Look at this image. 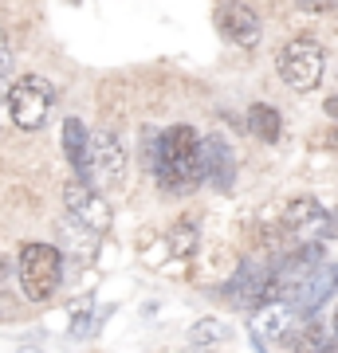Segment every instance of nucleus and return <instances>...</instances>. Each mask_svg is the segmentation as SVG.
I'll list each match as a JSON object with an SVG mask.
<instances>
[{"mask_svg": "<svg viewBox=\"0 0 338 353\" xmlns=\"http://www.w3.org/2000/svg\"><path fill=\"white\" fill-rule=\"evenodd\" d=\"M244 126H248V134L256 141H267V145H272V141H279V134H283V118H279V110L272 102H252Z\"/></svg>", "mask_w": 338, "mask_h": 353, "instance_id": "ddd939ff", "label": "nucleus"}, {"mask_svg": "<svg viewBox=\"0 0 338 353\" xmlns=\"http://www.w3.org/2000/svg\"><path fill=\"white\" fill-rule=\"evenodd\" d=\"M323 224H326V208L314 196H295L283 208V228L295 232V236H323Z\"/></svg>", "mask_w": 338, "mask_h": 353, "instance_id": "9d476101", "label": "nucleus"}, {"mask_svg": "<svg viewBox=\"0 0 338 353\" xmlns=\"http://www.w3.org/2000/svg\"><path fill=\"white\" fill-rule=\"evenodd\" d=\"M323 141L330 145V150H338V126H335V130H326V134H323Z\"/></svg>", "mask_w": 338, "mask_h": 353, "instance_id": "aec40b11", "label": "nucleus"}, {"mask_svg": "<svg viewBox=\"0 0 338 353\" xmlns=\"http://www.w3.org/2000/svg\"><path fill=\"white\" fill-rule=\"evenodd\" d=\"M63 204H67V208L75 212L79 224H87L95 236L111 232V220H114V216H111V204L102 201V196L91 189L83 176H75V181H67V185H63Z\"/></svg>", "mask_w": 338, "mask_h": 353, "instance_id": "39448f33", "label": "nucleus"}, {"mask_svg": "<svg viewBox=\"0 0 338 353\" xmlns=\"http://www.w3.org/2000/svg\"><path fill=\"white\" fill-rule=\"evenodd\" d=\"M303 12H311V16H319V12H335L338 8V0H295Z\"/></svg>", "mask_w": 338, "mask_h": 353, "instance_id": "a211bd4d", "label": "nucleus"}, {"mask_svg": "<svg viewBox=\"0 0 338 353\" xmlns=\"http://www.w3.org/2000/svg\"><path fill=\"white\" fill-rule=\"evenodd\" d=\"M153 173L162 181V189L185 192L205 181V138H197L193 126H169L158 138V157Z\"/></svg>", "mask_w": 338, "mask_h": 353, "instance_id": "f257e3e1", "label": "nucleus"}, {"mask_svg": "<svg viewBox=\"0 0 338 353\" xmlns=\"http://www.w3.org/2000/svg\"><path fill=\"white\" fill-rule=\"evenodd\" d=\"M326 114H330V118L338 122V99H326Z\"/></svg>", "mask_w": 338, "mask_h": 353, "instance_id": "412c9836", "label": "nucleus"}, {"mask_svg": "<svg viewBox=\"0 0 338 353\" xmlns=\"http://www.w3.org/2000/svg\"><path fill=\"white\" fill-rule=\"evenodd\" d=\"M4 271H8V263H4V259H0V279H4Z\"/></svg>", "mask_w": 338, "mask_h": 353, "instance_id": "b1692460", "label": "nucleus"}, {"mask_svg": "<svg viewBox=\"0 0 338 353\" xmlns=\"http://www.w3.org/2000/svg\"><path fill=\"white\" fill-rule=\"evenodd\" d=\"M335 341V330H326L323 322H307L295 334H288V350L291 353H323Z\"/></svg>", "mask_w": 338, "mask_h": 353, "instance_id": "4468645a", "label": "nucleus"}, {"mask_svg": "<svg viewBox=\"0 0 338 353\" xmlns=\"http://www.w3.org/2000/svg\"><path fill=\"white\" fill-rule=\"evenodd\" d=\"M335 290H338V263H323L299 287V294L291 299V306H295V314H299V318H311L314 310H319V306L335 294Z\"/></svg>", "mask_w": 338, "mask_h": 353, "instance_id": "6e6552de", "label": "nucleus"}, {"mask_svg": "<svg viewBox=\"0 0 338 353\" xmlns=\"http://www.w3.org/2000/svg\"><path fill=\"white\" fill-rule=\"evenodd\" d=\"M291 318H295V306L288 299H276V303H263L252 318V330H256V338H288V326Z\"/></svg>", "mask_w": 338, "mask_h": 353, "instance_id": "f8f14e48", "label": "nucleus"}, {"mask_svg": "<svg viewBox=\"0 0 338 353\" xmlns=\"http://www.w3.org/2000/svg\"><path fill=\"white\" fill-rule=\"evenodd\" d=\"M16 271H20V287H24L28 299L32 303H48L51 294L59 290L63 255L51 243H24L20 259H16Z\"/></svg>", "mask_w": 338, "mask_h": 353, "instance_id": "f03ea898", "label": "nucleus"}, {"mask_svg": "<svg viewBox=\"0 0 338 353\" xmlns=\"http://www.w3.org/2000/svg\"><path fill=\"white\" fill-rule=\"evenodd\" d=\"M193 353H209V350H193Z\"/></svg>", "mask_w": 338, "mask_h": 353, "instance_id": "393cba45", "label": "nucleus"}, {"mask_svg": "<svg viewBox=\"0 0 338 353\" xmlns=\"http://www.w3.org/2000/svg\"><path fill=\"white\" fill-rule=\"evenodd\" d=\"M228 338V330L216 322V318H200V322H193V330H189V341L197 345V350H209V345H220V341Z\"/></svg>", "mask_w": 338, "mask_h": 353, "instance_id": "dca6fc26", "label": "nucleus"}, {"mask_svg": "<svg viewBox=\"0 0 338 353\" xmlns=\"http://www.w3.org/2000/svg\"><path fill=\"white\" fill-rule=\"evenodd\" d=\"M323 240H338V208L326 212V224H323Z\"/></svg>", "mask_w": 338, "mask_h": 353, "instance_id": "6ab92c4d", "label": "nucleus"}, {"mask_svg": "<svg viewBox=\"0 0 338 353\" xmlns=\"http://www.w3.org/2000/svg\"><path fill=\"white\" fill-rule=\"evenodd\" d=\"M63 153H67L71 169L87 181V176H91V134H87V126L79 122L75 114H71V118H63Z\"/></svg>", "mask_w": 338, "mask_h": 353, "instance_id": "9b49d317", "label": "nucleus"}, {"mask_svg": "<svg viewBox=\"0 0 338 353\" xmlns=\"http://www.w3.org/2000/svg\"><path fill=\"white\" fill-rule=\"evenodd\" d=\"M330 330H335V341H338V306H335V322H330Z\"/></svg>", "mask_w": 338, "mask_h": 353, "instance_id": "4be33fe9", "label": "nucleus"}, {"mask_svg": "<svg viewBox=\"0 0 338 353\" xmlns=\"http://www.w3.org/2000/svg\"><path fill=\"white\" fill-rule=\"evenodd\" d=\"M12 75V48H8V36H4V28H0V79Z\"/></svg>", "mask_w": 338, "mask_h": 353, "instance_id": "f3484780", "label": "nucleus"}, {"mask_svg": "<svg viewBox=\"0 0 338 353\" xmlns=\"http://www.w3.org/2000/svg\"><path fill=\"white\" fill-rule=\"evenodd\" d=\"M216 24H220L225 39H232L236 48H256V43H260V36H263L260 16L252 12L244 0H228L225 8H220V16H216Z\"/></svg>", "mask_w": 338, "mask_h": 353, "instance_id": "0eeeda50", "label": "nucleus"}, {"mask_svg": "<svg viewBox=\"0 0 338 353\" xmlns=\"http://www.w3.org/2000/svg\"><path fill=\"white\" fill-rule=\"evenodd\" d=\"M276 67H279V79H283L291 90H314L323 83V67H326L323 43L311 39V36L291 39V43H283Z\"/></svg>", "mask_w": 338, "mask_h": 353, "instance_id": "7ed1b4c3", "label": "nucleus"}, {"mask_svg": "<svg viewBox=\"0 0 338 353\" xmlns=\"http://www.w3.org/2000/svg\"><path fill=\"white\" fill-rule=\"evenodd\" d=\"M205 181L216 185V189L225 192L232 189V181H236V153L228 145L225 138H205Z\"/></svg>", "mask_w": 338, "mask_h": 353, "instance_id": "1a4fd4ad", "label": "nucleus"}, {"mask_svg": "<svg viewBox=\"0 0 338 353\" xmlns=\"http://www.w3.org/2000/svg\"><path fill=\"white\" fill-rule=\"evenodd\" d=\"M197 240H200V232H197V224H193V216H181V220L169 228L165 248H169V255H177V259H189V255L197 252Z\"/></svg>", "mask_w": 338, "mask_h": 353, "instance_id": "2eb2a0df", "label": "nucleus"}, {"mask_svg": "<svg viewBox=\"0 0 338 353\" xmlns=\"http://www.w3.org/2000/svg\"><path fill=\"white\" fill-rule=\"evenodd\" d=\"M91 169H95V176L106 181V185H114V181L126 173V145L114 130L91 134Z\"/></svg>", "mask_w": 338, "mask_h": 353, "instance_id": "423d86ee", "label": "nucleus"}, {"mask_svg": "<svg viewBox=\"0 0 338 353\" xmlns=\"http://www.w3.org/2000/svg\"><path fill=\"white\" fill-rule=\"evenodd\" d=\"M51 102H55V94H51V87L39 75L16 79L12 90H8V114H12V122L20 130H39L44 126L48 114H51Z\"/></svg>", "mask_w": 338, "mask_h": 353, "instance_id": "20e7f679", "label": "nucleus"}, {"mask_svg": "<svg viewBox=\"0 0 338 353\" xmlns=\"http://www.w3.org/2000/svg\"><path fill=\"white\" fill-rule=\"evenodd\" d=\"M323 353H338V341H330V345H326V350Z\"/></svg>", "mask_w": 338, "mask_h": 353, "instance_id": "5701e85b", "label": "nucleus"}]
</instances>
